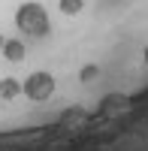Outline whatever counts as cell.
Instances as JSON below:
<instances>
[{"label":"cell","mask_w":148,"mask_h":151,"mask_svg":"<svg viewBox=\"0 0 148 151\" xmlns=\"http://www.w3.org/2000/svg\"><path fill=\"white\" fill-rule=\"evenodd\" d=\"M15 27L27 36H45L48 33V12L42 3H21L15 12Z\"/></svg>","instance_id":"obj_1"},{"label":"cell","mask_w":148,"mask_h":151,"mask_svg":"<svg viewBox=\"0 0 148 151\" xmlns=\"http://www.w3.org/2000/svg\"><path fill=\"white\" fill-rule=\"evenodd\" d=\"M21 94L27 97V100H33V103H45V100H52V94H55V76L52 73H30L27 79H24V85H21Z\"/></svg>","instance_id":"obj_2"},{"label":"cell","mask_w":148,"mask_h":151,"mask_svg":"<svg viewBox=\"0 0 148 151\" xmlns=\"http://www.w3.org/2000/svg\"><path fill=\"white\" fill-rule=\"evenodd\" d=\"M3 58L12 60V64H18V60H24V42L21 40H3Z\"/></svg>","instance_id":"obj_3"},{"label":"cell","mask_w":148,"mask_h":151,"mask_svg":"<svg viewBox=\"0 0 148 151\" xmlns=\"http://www.w3.org/2000/svg\"><path fill=\"white\" fill-rule=\"evenodd\" d=\"M21 94V85L15 79H0V100H15Z\"/></svg>","instance_id":"obj_4"},{"label":"cell","mask_w":148,"mask_h":151,"mask_svg":"<svg viewBox=\"0 0 148 151\" xmlns=\"http://www.w3.org/2000/svg\"><path fill=\"white\" fill-rule=\"evenodd\" d=\"M57 9L64 12V15H79L85 9V0H57Z\"/></svg>","instance_id":"obj_5"},{"label":"cell","mask_w":148,"mask_h":151,"mask_svg":"<svg viewBox=\"0 0 148 151\" xmlns=\"http://www.w3.org/2000/svg\"><path fill=\"white\" fill-rule=\"evenodd\" d=\"M106 106H109V112H118L121 106H127V97H109Z\"/></svg>","instance_id":"obj_6"},{"label":"cell","mask_w":148,"mask_h":151,"mask_svg":"<svg viewBox=\"0 0 148 151\" xmlns=\"http://www.w3.org/2000/svg\"><path fill=\"white\" fill-rule=\"evenodd\" d=\"M94 76H97V67H85V70H82V79H85V82L94 79Z\"/></svg>","instance_id":"obj_7"},{"label":"cell","mask_w":148,"mask_h":151,"mask_svg":"<svg viewBox=\"0 0 148 151\" xmlns=\"http://www.w3.org/2000/svg\"><path fill=\"white\" fill-rule=\"evenodd\" d=\"M145 64H148V48H145Z\"/></svg>","instance_id":"obj_8"}]
</instances>
